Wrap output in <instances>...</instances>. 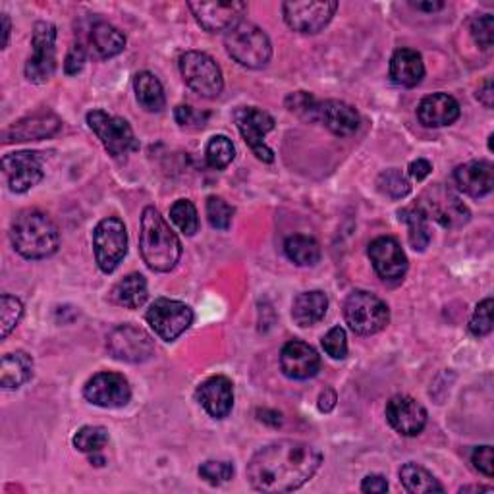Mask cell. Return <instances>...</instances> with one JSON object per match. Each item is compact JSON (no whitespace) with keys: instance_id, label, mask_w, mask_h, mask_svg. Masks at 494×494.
<instances>
[{"instance_id":"obj_39","label":"cell","mask_w":494,"mask_h":494,"mask_svg":"<svg viewBox=\"0 0 494 494\" xmlns=\"http://www.w3.org/2000/svg\"><path fill=\"white\" fill-rule=\"evenodd\" d=\"M234 207L230 203H226L222 197L211 195L207 199V219L211 222L212 229L217 230H229L232 219H234Z\"/></svg>"},{"instance_id":"obj_34","label":"cell","mask_w":494,"mask_h":494,"mask_svg":"<svg viewBox=\"0 0 494 494\" xmlns=\"http://www.w3.org/2000/svg\"><path fill=\"white\" fill-rule=\"evenodd\" d=\"M284 253L298 266H313L320 261V247L310 236H290L284 242Z\"/></svg>"},{"instance_id":"obj_3","label":"cell","mask_w":494,"mask_h":494,"mask_svg":"<svg viewBox=\"0 0 494 494\" xmlns=\"http://www.w3.org/2000/svg\"><path fill=\"white\" fill-rule=\"evenodd\" d=\"M12 246L25 259H47L55 256L60 246L57 224L45 212L28 209L22 211L10 226Z\"/></svg>"},{"instance_id":"obj_42","label":"cell","mask_w":494,"mask_h":494,"mask_svg":"<svg viewBox=\"0 0 494 494\" xmlns=\"http://www.w3.org/2000/svg\"><path fill=\"white\" fill-rule=\"evenodd\" d=\"M286 104H288L290 112H296L298 116H301L305 120H319L320 103L315 101L311 93H305V91L292 93V95L286 99Z\"/></svg>"},{"instance_id":"obj_54","label":"cell","mask_w":494,"mask_h":494,"mask_svg":"<svg viewBox=\"0 0 494 494\" xmlns=\"http://www.w3.org/2000/svg\"><path fill=\"white\" fill-rule=\"evenodd\" d=\"M413 8L418 10H423V12H436V10H443L445 8V3H409Z\"/></svg>"},{"instance_id":"obj_36","label":"cell","mask_w":494,"mask_h":494,"mask_svg":"<svg viewBox=\"0 0 494 494\" xmlns=\"http://www.w3.org/2000/svg\"><path fill=\"white\" fill-rule=\"evenodd\" d=\"M234 157H236V149H234L232 141L226 136H215L209 141L207 151H205V158H207V165L211 168L224 170L226 166L232 163Z\"/></svg>"},{"instance_id":"obj_12","label":"cell","mask_w":494,"mask_h":494,"mask_svg":"<svg viewBox=\"0 0 494 494\" xmlns=\"http://www.w3.org/2000/svg\"><path fill=\"white\" fill-rule=\"evenodd\" d=\"M338 3L332 0H288L283 4L284 22L293 31L319 33L337 14Z\"/></svg>"},{"instance_id":"obj_41","label":"cell","mask_w":494,"mask_h":494,"mask_svg":"<svg viewBox=\"0 0 494 494\" xmlns=\"http://www.w3.org/2000/svg\"><path fill=\"white\" fill-rule=\"evenodd\" d=\"M199 477L207 481L209 485H224L234 477V465L230 462H217V460H209L202 463L199 467Z\"/></svg>"},{"instance_id":"obj_35","label":"cell","mask_w":494,"mask_h":494,"mask_svg":"<svg viewBox=\"0 0 494 494\" xmlns=\"http://www.w3.org/2000/svg\"><path fill=\"white\" fill-rule=\"evenodd\" d=\"M170 220L175 222L176 229L185 236H193L199 230L197 209L190 199H178V202L170 207Z\"/></svg>"},{"instance_id":"obj_24","label":"cell","mask_w":494,"mask_h":494,"mask_svg":"<svg viewBox=\"0 0 494 494\" xmlns=\"http://www.w3.org/2000/svg\"><path fill=\"white\" fill-rule=\"evenodd\" d=\"M319 120H323L325 126L340 138L354 136L359 130V114L352 104L344 101H325L319 106Z\"/></svg>"},{"instance_id":"obj_33","label":"cell","mask_w":494,"mask_h":494,"mask_svg":"<svg viewBox=\"0 0 494 494\" xmlns=\"http://www.w3.org/2000/svg\"><path fill=\"white\" fill-rule=\"evenodd\" d=\"M400 220L408 224V238L409 244L416 251H425L427 246L431 244V230H429V219L423 215L419 207H406L398 212Z\"/></svg>"},{"instance_id":"obj_2","label":"cell","mask_w":494,"mask_h":494,"mask_svg":"<svg viewBox=\"0 0 494 494\" xmlns=\"http://www.w3.org/2000/svg\"><path fill=\"white\" fill-rule=\"evenodd\" d=\"M139 251L145 265L155 273H168L182 257V244L155 207H145L141 215Z\"/></svg>"},{"instance_id":"obj_38","label":"cell","mask_w":494,"mask_h":494,"mask_svg":"<svg viewBox=\"0 0 494 494\" xmlns=\"http://www.w3.org/2000/svg\"><path fill=\"white\" fill-rule=\"evenodd\" d=\"M377 188L381 193L389 195L391 199H404L411 192V184L402 175V170L391 168V170H384L377 178Z\"/></svg>"},{"instance_id":"obj_31","label":"cell","mask_w":494,"mask_h":494,"mask_svg":"<svg viewBox=\"0 0 494 494\" xmlns=\"http://www.w3.org/2000/svg\"><path fill=\"white\" fill-rule=\"evenodd\" d=\"M91 45L101 58H112L126 49V35L106 22H97L91 30Z\"/></svg>"},{"instance_id":"obj_16","label":"cell","mask_w":494,"mask_h":494,"mask_svg":"<svg viewBox=\"0 0 494 494\" xmlns=\"http://www.w3.org/2000/svg\"><path fill=\"white\" fill-rule=\"evenodd\" d=\"M3 170L10 190L14 193H25L43 180V160L39 153L18 151L3 158Z\"/></svg>"},{"instance_id":"obj_37","label":"cell","mask_w":494,"mask_h":494,"mask_svg":"<svg viewBox=\"0 0 494 494\" xmlns=\"http://www.w3.org/2000/svg\"><path fill=\"white\" fill-rule=\"evenodd\" d=\"M106 443H109V431H106L104 427L87 425L74 435V446L85 454L99 452L106 446Z\"/></svg>"},{"instance_id":"obj_25","label":"cell","mask_w":494,"mask_h":494,"mask_svg":"<svg viewBox=\"0 0 494 494\" xmlns=\"http://www.w3.org/2000/svg\"><path fill=\"white\" fill-rule=\"evenodd\" d=\"M60 126L62 122L55 114H37L31 118H23L4 131V141H33L50 138L60 130Z\"/></svg>"},{"instance_id":"obj_4","label":"cell","mask_w":494,"mask_h":494,"mask_svg":"<svg viewBox=\"0 0 494 494\" xmlns=\"http://www.w3.org/2000/svg\"><path fill=\"white\" fill-rule=\"evenodd\" d=\"M224 47L229 55L244 68L259 70L271 62L273 45L271 39L259 25L251 22H239L224 35Z\"/></svg>"},{"instance_id":"obj_5","label":"cell","mask_w":494,"mask_h":494,"mask_svg":"<svg viewBox=\"0 0 494 494\" xmlns=\"http://www.w3.org/2000/svg\"><path fill=\"white\" fill-rule=\"evenodd\" d=\"M344 317L346 323L355 335L371 337L381 332L391 320L389 305H386L375 293H369L364 290L352 292L344 301Z\"/></svg>"},{"instance_id":"obj_43","label":"cell","mask_w":494,"mask_h":494,"mask_svg":"<svg viewBox=\"0 0 494 494\" xmlns=\"http://www.w3.org/2000/svg\"><path fill=\"white\" fill-rule=\"evenodd\" d=\"M492 298H487L475 307V313L470 319V332L473 337H487L492 330Z\"/></svg>"},{"instance_id":"obj_44","label":"cell","mask_w":494,"mask_h":494,"mask_svg":"<svg viewBox=\"0 0 494 494\" xmlns=\"http://www.w3.org/2000/svg\"><path fill=\"white\" fill-rule=\"evenodd\" d=\"M470 30H472L475 43L481 49L489 50L492 47V41H494V16L492 14L473 18Z\"/></svg>"},{"instance_id":"obj_50","label":"cell","mask_w":494,"mask_h":494,"mask_svg":"<svg viewBox=\"0 0 494 494\" xmlns=\"http://www.w3.org/2000/svg\"><path fill=\"white\" fill-rule=\"evenodd\" d=\"M431 170H433V166H431L429 160L418 158V160H413V163L409 165V176L416 178L418 182H421V180H425L427 176L431 175Z\"/></svg>"},{"instance_id":"obj_20","label":"cell","mask_w":494,"mask_h":494,"mask_svg":"<svg viewBox=\"0 0 494 494\" xmlns=\"http://www.w3.org/2000/svg\"><path fill=\"white\" fill-rule=\"evenodd\" d=\"M280 369L293 381L313 379L320 369V357L313 346L301 340H292L280 352Z\"/></svg>"},{"instance_id":"obj_23","label":"cell","mask_w":494,"mask_h":494,"mask_svg":"<svg viewBox=\"0 0 494 494\" xmlns=\"http://www.w3.org/2000/svg\"><path fill=\"white\" fill-rule=\"evenodd\" d=\"M458 188L475 199L485 197L492 192L494 185V166L489 160H472L456 168L454 172Z\"/></svg>"},{"instance_id":"obj_7","label":"cell","mask_w":494,"mask_h":494,"mask_svg":"<svg viewBox=\"0 0 494 494\" xmlns=\"http://www.w3.org/2000/svg\"><path fill=\"white\" fill-rule=\"evenodd\" d=\"M180 72L185 85L197 95L205 99H215L222 93L224 79L220 66L205 52L188 50L180 57Z\"/></svg>"},{"instance_id":"obj_51","label":"cell","mask_w":494,"mask_h":494,"mask_svg":"<svg viewBox=\"0 0 494 494\" xmlns=\"http://www.w3.org/2000/svg\"><path fill=\"white\" fill-rule=\"evenodd\" d=\"M337 402H338L337 392L332 389H325V392H320V396H319V409L323 413H330L332 409H335Z\"/></svg>"},{"instance_id":"obj_9","label":"cell","mask_w":494,"mask_h":494,"mask_svg":"<svg viewBox=\"0 0 494 494\" xmlns=\"http://www.w3.org/2000/svg\"><path fill=\"white\" fill-rule=\"evenodd\" d=\"M93 249L99 269L111 274L118 269L128 253V232L124 222L118 217L103 219L93 232Z\"/></svg>"},{"instance_id":"obj_22","label":"cell","mask_w":494,"mask_h":494,"mask_svg":"<svg viewBox=\"0 0 494 494\" xmlns=\"http://www.w3.org/2000/svg\"><path fill=\"white\" fill-rule=\"evenodd\" d=\"M418 118L425 128H445L460 118V103L448 93H435L418 106Z\"/></svg>"},{"instance_id":"obj_29","label":"cell","mask_w":494,"mask_h":494,"mask_svg":"<svg viewBox=\"0 0 494 494\" xmlns=\"http://www.w3.org/2000/svg\"><path fill=\"white\" fill-rule=\"evenodd\" d=\"M133 89H136L138 103L147 112H160L165 109L166 97L163 84L151 72H139L133 77Z\"/></svg>"},{"instance_id":"obj_8","label":"cell","mask_w":494,"mask_h":494,"mask_svg":"<svg viewBox=\"0 0 494 494\" xmlns=\"http://www.w3.org/2000/svg\"><path fill=\"white\" fill-rule=\"evenodd\" d=\"M87 124L114 158H126L130 153L139 149L136 133L124 118L104 111H91L87 114Z\"/></svg>"},{"instance_id":"obj_27","label":"cell","mask_w":494,"mask_h":494,"mask_svg":"<svg viewBox=\"0 0 494 494\" xmlns=\"http://www.w3.org/2000/svg\"><path fill=\"white\" fill-rule=\"evenodd\" d=\"M328 310V298L325 292L313 290V292H303L293 300L292 305V319L293 323L300 325L301 328L317 325L320 319L327 315Z\"/></svg>"},{"instance_id":"obj_21","label":"cell","mask_w":494,"mask_h":494,"mask_svg":"<svg viewBox=\"0 0 494 494\" xmlns=\"http://www.w3.org/2000/svg\"><path fill=\"white\" fill-rule=\"evenodd\" d=\"M195 398L212 419H224L234 408V384L229 377H211L197 386Z\"/></svg>"},{"instance_id":"obj_15","label":"cell","mask_w":494,"mask_h":494,"mask_svg":"<svg viewBox=\"0 0 494 494\" xmlns=\"http://www.w3.org/2000/svg\"><path fill=\"white\" fill-rule=\"evenodd\" d=\"M84 396L87 402L95 404L99 408L116 409V408L128 406L131 398V389L124 375L104 371V373H97V375H93L87 381V384L84 386Z\"/></svg>"},{"instance_id":"obj_1","label":"cell","mask_w":494,"mask_h":494,"mask_svg":"<svg viewBox=\"0 0 494 494\" xmlns=\"http://www.w3.org/2000/svg\"><path fill=\"white\" fill-rule=\"evenodd\" d=\"M323 454L300 440H276L261 448L247 463L249 485L261 492H292L313 479Z\"/></svg>"},{"instance_id":"obj_49","label":"cell","mask_w":494,"mask_h":494,"mask_svg":"<svg viewBox=\"0 0 494 494\" xmlns=\"http://www.w3.org/2000/svg\"><path fill=\"white\" fill-rule=\"evenodd\" d=\"M362 490L364 492H386L389 490V481H386L382 475H367L364 479V483H362Z\"/></svg>"},{"instance_id":"obj_17","label":"cell","mask_w":494,"mask_h":494,"mask_svg":"<svg viewBox=\"0 0 494 494\" xmlns=\"http://www.w3.org/2000/svg\"><path fill=\"white\" fill-rule=\"evenodd\" d=\"M190 10L197 23L209 33L217 31H229L236 23L242 22V16L247 12L246 3H238V0H230V3H190Z\"/></svg>"},{"instance_id":"obj_13","label":"cell","mask_w":494,"mask_h":494,"mask_svg":"<svg viewBox=\"0 0 494 494\" xmlns=\"http://www.w3.org/2000/svg\"><path fill=\"white\" fill-rule=\"evenodd\" d=\"M106 348H109L112 357L126 364H143L155 354L151 337L143 328L133 325L116 327L109 335V340H106Z\"/></svg>"},{"instance_id":"obj_55","label":"cell","mask_w":494,"mask_h":494,"mask_svg":"<svg viewBox=\"0 0 494 494\" xmlns=\"http://www.w3.org/2000/svg\"><path fill=\"white\" fill-rule=\"evenodd\" d=\"M8 39H10V18L8 14H3V49L8 47Z\"/></svg>"},{"instance_id":"obj_47","label":"cell","mask_w":494,"mask_h":494,"mask_svg":"<svg viewBox=\"0 0 494 494\" xmlns=\"http://www.w3.org/2000/svg\"><path fill=\"white\" fill-rule=\"evenodd\" d=\"M472 462L475 470L487 477H492L494 473V460H492V446H479L473 450Z\"/></svg>"},{"instance_id":"obj_40","label":"cell","mask_w":494,"mask_h":494,"mask_svg":"<svg viewBox=\"0 0 494 494\" xmlns=\"http://www.w3.org/2000/svg\"><path fill=\"white\" fill-rule=\"evenodd\" d=\"M23 315V305L18 298L3 293L0 298V323H3V338H6L12 330L16 328Z\"/></svg>"},{"instance_id":"obj_14","label":"cell","mask_w":494,"mask_h":494,"mask_svg":"<svg viewBox=\"0 0 494 494\" xmlns=\"http://www.w3.org/2000/svg\"><path fill=\"white\" fill-rule=\"evenodd\" d=\"M236 124L249 149L263 163H273L274 153L265 145L266 133L274 130V118L256 106H244L236 112Z\"/></svg>"},{"instance_id":"obj_48","label":"cell","mask_w":494,"mask_h":494,"mask_svg":"<svg viewBox=\"0 0 494 494\" xmlns=\"http://www.w3.org/2000/svg\"><path fill=\"white\" fill-rule=\"evenodd\" d=\"M84 64H85V49L82 45H79V43H76V45H72L68 57H66L64 72L68 74V76H74L77 72H82Z\"/></svg>"},{"instance_id":"obj_30","label":"cell","mask_w":494,"mask_h":494,"mask_svg":"<svg viewBox=\"0 0 494 494\" xmlns=\"http://www.w3.org/2000/svg\"><path fill=\"white\" fill-rule=\"evenodd\" d=\"M149 298L147 292V280L139 273H131L124 276L120 283L112 288V300L126 307V310H139V307Z\"/></svg>"},{"instance_id":"obj_46","label":"cell","mask_w":494,"mask_h":494,"mask_svg":"<svg viewBox=\"0 0 494 494\" xmlns=\"http://www.w3.org/2000/svg\"><path fill=\"white\" fill-rule=\"evenodd\" d=\"M175 118L182 128H195L197 130V128H203L207 124L209 112L195 111L190 104H180V106H176Z\"/></svg>"},{"instance_id":"obj_28","label":"cell","mask_w":494,"mask_h":494,"mask_svg":"<svg viewBox=\"0 0 494 494\" xmlns=\"http://www.w3.org/2000/svg\"><path fill=\"white\" fill-rule=\"evenodd\" d=\"M33 375V359L25 352L6 354L0 364V386L3 389H20Z\"/></svg>"},{"instance_id":"obj_53","label":"cell","mask_w":494,"mask_h":494,"mask_svg":"<svg viewBox=\"0 0 494 494\" xmlns=\"http://www.w3.org/2000/svg\"><path fill=\"white\" fill-rule=\"evenodd\" d=\"M259 416V421L266 423V425H273V427H280L283 425V416H280L278 411H271V409H259L257 411Z\"/></svg>"},{"instance_id":"obj_10","label":"cell","mask_w":494,"mask_h":494,"mask_svg":"<svg viewBox=\"0 0 494 494\" xmlns=\"http://www.w3.org/2000/svg\"><path fill=\"white\" fill-rule=\"evenodd\" d=\"M147 323L155 330V335L165 342H175L193 323V311L190 305L176 300L158 298L151 303L145 313Z\"/></svg>"},{"instance_id":"obj_52","label":"cell","mask_w":494,"mask_h":494,"mask_svg":"<svg viewBox=\"0 0 494 494\" xmlns=\"http://www.w3.org/2000/svg\"><path fill=\"white\" fill-rule=\"evenodd\" d=\"M477 99H479L481 103H483V104L487 106V109H490V106L494 104V89H492V82H490V79H487V82L483 84V87L479 89Z\"/></svg>"},{"instance_id":"obj_56","label":"cell","mask_w":494,"mask_h":494,"mask_svg":"<svg viewBox=\"0 0 494 494\" xmlns=\"http://www.w3.org/2000/svg\"><path fill=\"white\" fill-rule=\"evenodd\" d=\"M467 490H473V492H492L490 487H463V489H460V492H467Z\"/></svg>"},{"instance_id":"obj_26","label":"cell","mask_w":494,"mask_h":494,"mask_svg":"<svg viewBox=\"0 0 494 494\" xmlns=\"http://www.w3.org/2000/svg\"><path fill=\"white\" fill-rule=\"evenodd\" d=\"M391 77L396 85L416 87L425 77V64L418 50L398 49L391 60Z\"/></svg>"},{"instance_id":"obj_6","label":"cell","mask_w":494,"mask_h":494,"mask_svg":"<svg viewBox=\"0 0 494 494\" xmlns=\"http://www.w3.org/2000/svg\"><path fill=\"white\" fill-rule=\"evenodd\" d=\"M416 207L423 211L427 219L435 220L450 230L462 229L472 219V212L467 205L452 190L445 188L443 184H435L431 188H427L421 193Z\"/></svg>"},{"instance_id":"obj_11","label":"cell","mask_w":494,"mask_h":494,"mask_svg":"<svg viewBox=\"0 0 494 494\" xmlns=\"http://www.w3.org/2000/svg\"><path fill=\"white\" fill-rule=\"evenodd\" d=\"M57 28L50 22H37L33 28V52L25 64V77L31 84H47L57 70Z\"/></svg>"},{"instance_id":"obj_32","label":"cell","mask_w":494,"mask_h":494,"mask_svg":"<svg viewBox=\"0 0 494 494\" xmlns=\"http://www.w3.org/2000/svg\"><path fill=\"white\" fill-rule=\"evenodd\" d=\"M400 483L411 494H429V492H445V487L438 483L433 473L418 463H406L400 470Z\"/></svg>"},{"instance_id":"obj_45","label":"cell","mask_w":494,"mask_h":494,"mask_svg":"<svg viewBox=\"0 0 494 494\" xmlns=\"http://www.w3.org/2000/svg\"><path fill=\"white\" fill-rule=\"evenodd\" d=\"M323 348L332 359H344L348 355V338H346V330L342 327L330 328L323 338Z\"/></svg>"},{"instance_id":"obj_18","label":"cell","mask_w":494,"mask_h":494,"mask_svg":"<svg viewBox=\"0 0 494 494\" xmlns=\"http://www.w3.org/2000/svg\"><path fill=\"white\" fill-rule=\"evenodd\" d=\"M369 259L382 280H398L408 271V257L394 238L381 236L369 244Z\"/></svg>"},{"instance_id":"obj_19","label":"cell","mask_w":494,"mask_h":494,"mask_svg":"<svg viewBox=\"0 0 494 494\" xmlns=\"http://www.w3.org/2000/svg\"><path fill=\"white\" fill-rule=\"evenodd\" d=\"M386 419L404 436H418L427 425V409L411 396L398 394L386 404Z\"/></svg>"}]
</instances>
